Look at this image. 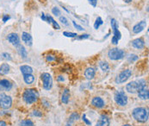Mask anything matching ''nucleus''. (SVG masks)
<instances>
[{"label":"nucleus","instance_id":"nucleus-43","mask_svg":"<svg viewBox=\"0 0 149 126\" xmlns=\"http://www.w3.org/2000/svg\"><path fill=\"white\" fill-rule=\"evenodd\" d=\"M57 80H58V81H60V82H63V81H64V78H63V76L60 75V76L57 78Z\"/></svg>","mask_w":149,"mask_h":126},{"label":"nucleus","instance_id":"nucleus-1","mask_svg":"<svg viewBox=\"0 0 149 126\" xmlns=\"http://www.w3.org/2000/svg\"><path fill=\"white\" fill-rule=\"evenodd\" d=\"M146 85H147L146 80L143 79H140V80L129 82L126 86V90L129 93H136L142 88L146 87Z\"/></svg>","mask_w":149,"mask_h":126},{"label":"nucleus","instance_id":"nucleus-37","mask_svg":"<svg viewBox=\"0 0 149 126\" xmlns=\"http://www.w3.org/2000/svg\"><path fill=\"white\" fill-rule=\"evenodd\" d=\"M82 119H83V121L87 125H91V122L90 121H89L87 118H86V114H84L83 115V117H82Z\"/></svg>","mask_w":149,"mask_h":126},{"label":"nucleus","instance_id":"nucleus-30","mask_svg":"<svg viewBox=\"0 0 149 126\" xmlns=\"http://www.w3.org/2000/svg\"><path fill=\"white\" fill-rule=\"evenodd\" d=\"M63 35H65V36H66V37H75V36H77L78 35L76 34V33H72V32H67V31H65L63 32Z\"/></svg>","mask_w":149,"mask_h":126},{"label":"nucleus","instance_id":"nucleus-44","mask_svg":"<svg viewBox=\"0 0 149 126\" xmlns=\"http://www.w3.org/2000/svg\"><path fill=\"white\" fill-rule=\"evenodd\" d=\"M0 126H7V125H6V123L3 120H1L0 121Z\"/></svg>","mask_w":149,"mask_h":126},{"label":"nucleus","instance_id":"nucleus-23","mask_svg":"<svg viewBox=\"0 0 149 126\" xmlns=\"http://www.w3.org/2000/svg\"><path fill=\"white\" fill-rule=\"evenodd\" d=\"M23 80L26 84L30 85L34 81V76L32 75V73L31 74H24L23 75Z\"/></svg>","mask_w":149,"mask_h":126},{"label":"nucleus","instance_id":"nucleus-20","mask_svg":"<svg viewBox=\"0 0 149 126\" xmlns=\"http://www.w3.org/2000/svg\"><path fill=\"white\" fill-rule=\"evenodd\" d=\"M69 98H70V91H69L67 88H66V89H64V91H63L62 98H61V101H62L63 104H68Z\"/></svg>","mask_w":149,"mask_h":126},{"label":"nucleus","instance_id":"nucleus-24","mask_svg":"<svg viewBox=\"0 0 149 126\" xmlns=\"http://www.w3.org/2000/svg\"><path fill=\"white\" fill-rule=\"evenodd\" d=\"M10 72V66L7 63H3L0 66V73L4 75Z\"/></svg>","mask_w":149,"mask_h":126},{"label":"nucleus","instance_id":"nucleus-9","mask_svg":"<svg viewBox=\"0 0 149 126\" xmlns=\"http://www.w3.org/2000/svg\"><path fill=\"white\" fill-rule=\"evenodd\" d=\"M110 24H111V28H112L113 32H114L113 37L117 38V39L119 41L120 39H121V32H120L119 30H118V24H117V20H116L115 18H112V19L110 20Z\"/></svg>","mask_w":149,"mask_h":126},{"label":"nucleus","instance_id":"nucleus-14","mask_svg":"<svg viewBox=\"0 0 149 126\" xmlns=\"http://www.w3.org/2000/svg\"><path fill=\"white\" fill-rule=\"evenodd\" d=\"M132 45L134 48H137V49H141L144 48L145 46V41L143 38L140 37V38H136L132 42Z\"/></svg>","mask_w":149,"mask_h":126},{"label":"nucleus","instance_id":"nucleus-8","mask_svg":"<svg viewBox=\"0 0 149 126\" xmlns=\"http://www.w3.org/2000/svg\"><path fill=\"white\" fill-rule=\"evenodd\" d=\"M115 101L117 105L121 106H125L128 104V97L125 94L124 92L118 91L115 93Z\"/></svg>","mask_w":149,"mask_h":126},{"label":"nucleus","instance_id":"nucleus-41","mask_svg":"<svg viewBox=\"0 0 149 126\" xmlns=\"http://www.w3.org/2000/svg\"><path fill=\"white\" fill-rule=\"evenodd\" d=\"M118 40L117 39V38H115V37H112V39H111V42L114 44V45H117L118 44Z\"/></svg>","mask_w":149,"mask_h":126},{"label":"nucleus","instance_id":"nucleus-29","mask_svg":"<svg viewBox=\"0 0 149 126\" xmlns=\"http://www.w3.org/2000/svg\"><path fill=\"white\" fill-rule=\"evenodd\" d=\"M138 59H139V57H138L136 55H130L128 56V61L129 62H134L137 61Z\"/></svg>","mask_w":149,"mask_h":126},{"label":"nucleus","instance_id":"nucleus-12","mask_svg":"<svg viewBox=\"0 0 149 126\" xmlns=\"http://www.w3.org/2000/svg\"><path fill=\"white\" fill-rule=\"evenodd\" d=\"M146 26H147V22L145 20H142L139 24H135L133 27V32L135 34H139V33H141L142 30H144V29L146 28Z\"/></svg>","mask_w":149,"mask_h":126},{"label":"nucleus","instance_id":"nucleus-7","mask_svg":"<svg viewBox=\"0 0 149 126\" xmlns=\"http://www.w3.org/2000/svg\"><path fill=\"white\" fill-rule=\"evenodd\" d=\"M132 74V71L130 69H126L123 70L122 72H121L119 74L117 75V77L116 78V82L117 84H122L124 82H126L131 76Z\"/></svg>","mask_w":149,"mask_h":126},{"label":"nucleus","instance_id":"nucleus-39","mask_svg":"<svg viewBox=\"0 0 149 126\" xmlns=\"http://www.w3.org/2000/svg\"><path fill=\"white\" fill-rule=\"evenodd\" d=\"M89 3L93 6V7H96L97 6V0H88Z\"/></svg>","mask_w":149,"mask_h":126},{"label":"nucleus","instance_id":"nucleus-6","mask_svg":"<svg viewBox=\"0 0 149 126\" xmlns=\"http://www.w3.org/2000/svg\"><path fill=\"white\" fill-rule=\"evenodd\" d=\"M12 99L10 96L3 93H0V107L2 109H9L11 107Z\"/></svg>","mask_w":149,"mask_h":126},{"label":"nucleus","instance_id":"nucleus-10","mask_svg":"<svg viewBox=\"0 0 149 126\" xmlns=\"http://www.w3.org/2000/svg\"><path fill=\"white\" fill-rule=\"evenodd\" d=\"M7 40H8V42L10 43H11L12 45H14L16 47L20 44V38L18 36V35L16 34V33H10V34H9L8 36H7Z\"/></svg>","mask_w":149,"mask_h":126},{"label":"nucleus","instance_id":"nucleus-40","mask_svg":"<svg viewBox=\"0 0 149 126\" xmlns=\"http://www.w3.org/2000/svg\"><path fill=\"white\" fill-rule=\"evenodd\" d=\"M10 18V17L9 16V15H3V22H7L9 19Z\"/></svg>","mask_w":149,"mask_h":126},{"label":"nucleus","instance_id":"nucleus-15","mask_svg":"<svg viewBox=\"0 0 149 126\" xmlns=\"http://www.w3.org/2000/svg\"><path fill=\"white\" fill-rule=\"evenodd\" d=\"M22 40L23 41V42H25L26 45L31 47L32 44H33V39H32V36L30 33L28 32H23L22 33Z\"/></svg>","mask_w":149,"mask_h":126},{"label":"nucleus","instance_id":"nucleus-31","mask_svg":"<svg viewBox=\"0 0 149 126\" xmlns=\"http://www.w3.org/2000/svg\"><path fill=\"white\" fill-rule=\"evenodd\" d=\"M52 13H53L54 16H56V17H59V16L60 15V9H59L58 7H54V8L52 9Z\"/></svg>","mask_w":149,"mask_h":126},{"label":"nucleus","instance_id":"nucleus-45","mask_svg":"<svg viewBox=\"0 0 149 126\" xmlns=\"http://www.w3.org/2000/svg\"><path fill=\"white\" fill-rule=\"evenodd\" d=\"M126 3H130V2H132V0H124Z\"/></svg>","mask_w":149,"mask_h":126},{"label":"nucleus","instance_id":"nucleus-3","mask_svg":"<svg viewBox=\"0 0 149 126\" xmlns=\"http://www.w3.org/2000/svg\"><path fill=\"white\" fill-rule=\"evenodd\" d=\"M23 98L26 104L31 105V104L36 102L37 99L39 98V93L34 88L26 89L23 94Z\"/></svg>","mask_w":149,"mask_h":126},{"label":"nucleus","instance_id":"nucleus-18","mask_svg":"<svg viewBox=\"0 0 149 126\" xmlns=\"http://www.w3.org/2000/svg\"><path fill=\"white\" fill-rule=\"evenodd\" d=\"M137 93H138V96H139V98H140L141 99L148 100L149 98L148 89L146 88V87H144V88H142L141 90H140Z\"/></svg>","mask_w":149,"mask_h":126},{"label":"nucleus","instance_id":"nucleus-17","mask_svg":"<svg viewBox=\"0 0 149 126\" xmlns=\"http://www.w3.org/2000/svg\"><path fill=\"white\" fill-rule=\"evenodd\" d=\"M17 53L19 54V55L23 58V59H26L27 56H28V53H27V50L26 48H24V46H23L22 44H19L17 46Z\"/></svg>","mask_w":149,"mask_h":126},{"label":"nucleus","instance_id":"nucleus-16","mask_svg":"<svg viewBox=\"0 0 149 126\" xmlns=\"http://www.w3.org/2000/svg\"><path fill=\"white\" fill-rule=\"evenodd\" d=\"M110 125V119L107 116L105 115H102L98 121L97 122L96 126H109Z\"/></svg>","mask_w":149,"mask_h":126},{"label":"nucleus","instance_id":"nucleus-19","mask_svg":"<svg viewBox=\"0 0 149 126\" xmlns=\"http://www.w3.org/2000/svg\"><path fill=\"white\" fill-rule=\"evenodd\" d=\"M95 69L93 67H88L86 71H85V76L87 80H92L95 77Z\"/></svg>","mask_w":149,"mask_h":126},{"label":"nucleus","instance_id":"nucleus-5","mask_svg":"<svg viewBox=\"0 0 149 126\" xmlns=\"http://www.w3.org/2000/svg\"><path fill=\"white\" fill-rule=\"evenodd\" d=\"M41 78L42 80V84H43V88L47 91L51 90L53 87V78L50 73H43L41 75Z\"/></svg>","mask_w":149,"mask_h":126},{"label":"nucleus","instance_id":"nucleus-13","mask_svg":"<svg viewBox=\"0 0 149 126\" xmlns=\"http://www.w3.org/2000/svg\"><path fill=\"white\" fill-rule=\"evenodd\" d=\"M91 105L97 108H103L105 105L103 99L100 97H95L91 100Z\"/></svg>","mask_w":149,"mask_h":126},{"label":"nucleus","instance_id":"nucleus-32","mask_svg":"<svg viewBox=\"0 0 149 126\" xmlns=\"http://www.w3.org/2000/svg\"><path fill=\"white\" fill-rule=\"evenodd\" d=\"M2 58L6 60V61H11V56L8 53H3L2 54Z\"/></svg>","mask_w":149,"mask_h":126},{"label":"nucleus","instance_id":"nucleus-35","mask_svg":"<svg viewBox=\"0 0 149 126\" xmlns=\"http://www.w3.org/2000/svg\"><path fill=\"white\" fill-rule=\"evenodd\" d=\"M89 37L90 35H88V34H83V35L78 36L77 39H78V40H83V39H87V38H89Z\"/></svg>","mask_w":149,"mask_h":126},{"label":"nucleus","instance_id":"nucleus-22","mask_svg":"<svg viewBox=\"0 0 149 126\" xmlns=\"http://www.w3.org/2000/svg\"><path fill=\"white\" fill-rule=\"evenodd\" d=\"M47 21H48V23H50L52 25H53V27L54 28V29H56V30H60V25H59V24L51 17V16H49V15H48L47 16Z\"/></svg>","mask_w":149,"mask_h":126},{"label":"nucleus","instance_id":"nucleus-36","mask_svg":"<svg viewBox=\"0 0 149 126\" xmlns=\"http://www.w3.org/2000/svg\"><path fill=\"white\" fill-rule=\"evenodd\" d=\"M72 24H73V26H74L77 30H80V31H83V30H84L83 27H82V26H80V25H79L78 24H76V22L72 21Z\"/></svg>","mask_w":149,"mask_h":126},{"label":"nucleus","instance_id":"nucleus-2","mask_svg":"<svg viewBox=\"0 0 149 126\" xmlns=\"http://www.w3.org/2000/svg\"><path fill=\"white\" fill-rule=\"evenodd\" d=\"M134 118L141 123H145L148 120V111L144 107H137L133 111Z\"/></svg>","mask_w":149,"mask_h":126},{"label":"nucleus","instance_id":"nucleus-42","mask_svg":"<svg viewBox=\"0 0 149 126\" xmlns=\"http://www.w3.org/2000/svg\"><path fill=\"white\" fill-rule=\"evenodd\" d=\"M41 18L43 21H47V16H46L44 13H42V14H41Z\"/></svg>","mask_w":149,"mask_h":126},{"label":"nucleus","instance_id":"nucleus-11","mask_svg":"<svg viewBox=\"0 0 149 126\" xmlns=\"http://www.w3.org/2000/svg\"><path fill=\"white\" fill-rule=\"evenodd\" d=\"M12 88V84L8 80H0V90L1 91H10Z\"/></svg>","mask_w":149,"mask_h":126},{"label":"nucleus","instance_id":"nucleus-27","mask_svg":"<svg viewBox=\"0 0 149 126\" xmlns=\"http://www.w3.org/2000/svg\"><path fill=\"white\" fill-rule=\"evenodd\" d=\"M103 24V19H102L100 17H97V19H96V21H95V24H94V28H95L96 30H97V29H99V27H100Z\"/></svg>","mask_w":149,"mask_h":126},{"label":"nucleus","instance_id":"nucleus-34","mask_svg":"<svg viewBox=\"0 0 149 126\" xmlns=\"http://www.w3.org/2000/svg\"><path fill=\"white\" fill-rule=\"evenodd\" d=\"M46 60H47V62H54V61H55V60H56V57H55L54 55H49L46 56Z\"/></svg>","mask_w":149,"mask_h":126},{"label":"nucleus","instance_id":"nucleus-46","mask_svg":"<svg viewBox=\"0 0 149 126\" xmlns=\"http://www.w3.org/2000/svg\"><path fill=\"white\" fill-rule=\"evenodd\" d=\"M66 126H71V124H67Z\"/></svg>","mask_w":149,"mask_h":126},{"label":"nucleus","instance_id":"nucleus-4","mask_svg":"<svg viewBox=\"0 0 149 126\" xmlns=\"http://www.w3.org/2000/svg\"><path fill=\"white\" fill-rule=\"evenodd\" d=\"M108 56L112 61H118L124 57V51L118 48H114L110 49L108 52Z\"/></svg>","mask_w":149,"mask_h":126},{"label":"nucleus","instance_id":"nucleus-33","mask_svg":"<svg viewBox=\"0 0 149 126\" xmlns=\"http://www.w3.org/2000/svg\"><path fill=\"white\" fill-rule=\"evenodd\" d=\"M60 21L64 24V25H66V26H68L69 25V24H68V21H67V19H66V17H60Z\"/></svg>","mask_w":149,"mask_h":126},{"label":"nucleus","instance_id":"nucleus-21","mask_svg":"<svg viewBox=\"0 0 149 126\" xmlns=\"http://www.w3.org/2000/svg\"><path fill=\"white\" fill-rule=\"evenodd\" d=\"M20 70L22 72V73L24 75V74H31L33 73V68L28 66V65H23V66H20Z\"/></svg>","mask_w":149,"mask_h":126},{"label":"nucleus","instance_id":"nucleus-28","mask_svg":"<svg viewBox=\"0 0 149 126\" xmlns=\"http://www.w3.org/2000/svg\"><path fill=\"white\" fill-rule=\"evenodd\" d=\"M20 126H34V123L30 119H25L20 122Z\"/></svg>","mask_w":149,"mask_h":126},{"label":"nucleus","instance_id":"nucleus-47","mask_svg":"<svg viewBox=\"0 0 149 126\" xmlns=\"http://www.w3.org/2000/svg\"><path fill=\"white\" fill-rule=\"evenodd\" d=\"M123 126H131L130 125H123Z\"/></svg>","mask_w":149,"mask_h":126},{"label":"nucleus","instance_id":"nucleus-38","mask_svg":"<svg viewBox=\"0 0 149 126\" xmlns=\"http://www.w3.org/2000/svg\"><path fill=\"white\" fill-rule=\"evenodd\" d=\"M33 116H35V117H42V113L40 111H34L33 113H32Z\"/></svg>","mask_w":149,"mask_h":126},{"label":"nucleus","instance_id":"nucleus-26","mask_svg":"<svg viewBox=\"0 0 149 126\" xmlns=\"http://www.w3.org/2000/svg\"><path fill=\"white\" fill-rule=\"evenodd\" d=\"M99 66L103 72H108L110 70V65L107 62H101L99 63Z\"/></svg>","mask_w":149,"mask_h":126},{"label":"nucleus","instance_id":"nucleus-25","mask_svg":"<svg viewBox=\"0 0 149 126\" xmlns=\"http://www.w3.org/2000/svg\"><path fill=\"white\" fill-rule=\"evenodd\" d=\"M79 118V113H77V112H73V113L69 117L68 124H72V122H74L75 120H78Z\"/></svg>","mask_w":149,"mask_h":126}]
</instances>
